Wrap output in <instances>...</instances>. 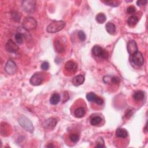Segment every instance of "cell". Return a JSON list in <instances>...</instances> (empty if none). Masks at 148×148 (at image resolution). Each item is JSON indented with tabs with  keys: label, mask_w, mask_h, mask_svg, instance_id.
Masks as SVG:
<instances>
[{
	"label": "cell",
	"mask_w": 148,
	"mask_h": 148,
	"mask_svg": "<svg viewBox=\"0 0 148 148\" xmlns=\"http://www.w3.org/2000/svg\"><path fill=\"white\" fill-rule=\"evenodd\" d=\"M66 26V22L63 20L53 21L47 27L46 31L49 33H56L64 29Z\"/></svg>",
	"instance_id": "1"
},
{
	"label": "cell",
	"mask_w": 148,
	"mask_h": 148,
	"mask_svg": "<svg viewBox=\"0 0 148 148\" xmlns=\"http://www.w3.org/2000/svg\"><path fill=\"white\" fill-rule=\"evenodd\" d=\"M23 26L26 30H33L37 27V22L32 17H26L23 22Z\"/></svg>",
	"instance_id": "5"
},
{
	"label": "cell",
	"mask_w": 148,
	"mask_h": 148,
	"mask_svg": "<svg viewBox=\"0 0 148 148\" xmlns=\"http://www.w3.org/2000/svg\"><path fill=\"white\" fill-rule=\"evenodd\" d=\"M106 30L107 32L112 35H113L116 33V26L112 22H108L105 26Z\"/></svg>",
	"instance_id": "19"
},
{
	"label": "cell",
	"mask_w": 148,
	"mask_h": 148,
	"mask_svg": "<svg viewBox=\"0 0 148 148\" xmlns=\"http://www.w3.org/2000/svg\"><path fill=\"white\" fill-rule=\"evenodd\" d=\"M102 3L107 5L114 7L119 6V5L120 4V2L117 1H102Z\"/></svg>",
	"instance_id": "26"
},
{
	"label": "cell",
	"mask_w": 148,
	"mask_h": 148,
	"mask_svg": "<svg viewBox=\"0 0 148 148\" xmlns=\"http://www.w3.org/2000/svg\"><path fill=\"white\" fill-rule=\"evenodd\" d=\"M36 3L32 0H27L22 2V7L24 11L27 13H33L35 10Z\"/></svg>",
	"instance_id": "7"
},
{
	"label": "cell",
	"mask_w": 148,
	"mask_h": 148,
	"mask_svg": "<svg viewBox=\"0 0 148 148\" xmlns=\"http://www.w3.org/2000/svg\"><path fill=\"white\" fill-rule=\"evenodd\" d=\"M40 68L42 70H43L44 71H46L49 68V62L47 61H44L41 64Z\"/></svg>",
	"instance_id": "31"
},
{
	"label": "cell",
	"mask_w": 148,
	"mask_h": 148,
	"mask_svg": "<svg viewBox=\"0 0 148 148\" xmlns=\"http://www.w3.org/2000/svg\"><path fill=\"white\" fill-rule=\"evenodd\" d=\"M65 69L70 73H75L78 69L77 64L74 61H68L65 64Z\"/></svg>",
	"instance_id": "13"
},
{
	"label": "cell",
	"mask_w": 148,
	"mask_h": 148,
	"mask_svg": "<svg viewBox=\"0 0 148 148\" xmlns=\"http://www.w3.org/2000/svg\"><path fill=\"white\" fill-rule=\"evenodd\" d=\"M5 49L8 52L14 53L17 52L19 50V47L15 42H13V40L9 39L8 40L5 45Z\"/></svg>",
	"instance_id": "10"
},
{
	"label": "cell",
	"mask_w": 148,
	"mask_h": 148,
	"mask_svg": "<svg viewBox=\"0 0 148 148\" xmlns=\"http://www.w3.org/2000/svg\"><path fill=\"white\" fill-rule=\"evenodd\" d=\"M45 79L44 74L40 72L35 73L31 78L30 80V83L33 86H39L43 83Z\"/></svg>",
	"instance_id": "4"
},
{
	"label": "cell",
	"mask_w": 148,
	"mask_h": 148,
	"mask_svg": "<svg viewBox=\"0 0 148 148\" xmlns=\"http://www.w3.org/2000/svg\"><path fill=\"white\" fill-rule=\"evenodd\" d=\"M145 98V93L142 91H138L133 94V98L137 102H141Z\"/></svg>",
	"instance_id": "17"
},
{
	"label": "cell",
	"mask_w": 148,
	"mask_h": 148,
	"mask_svg": "<svg viewBox=\"0 0 148 148\" xmlns=\"http://www.w3.org/2000/svg\"><path fill=\"white\" fill-rule=\"evenodd\" d=\"M116 135L120 138H125L128 136V132L124 129H118L116 131Z\"/></svg>",
	"instance_id": "18"
},
{
	"label": "cell",
	"mask_w": 148,
	"mask_h": 148,
	"mask_svg": "<svg viewBox=\"0 0 148 148\" xmlns=\"http://www.w3.org/2000/svg\"><path fill=\"white\" fill-rule=\"evenodd\" d=\"M127 51L130 55L138 52V48L135 40L129 41L127 44Z\"/></svg>",
	"instance_id": "12"
},
{
	"label": "cell",
	"mask_w": 148,
	"mask_h": 148,
	"mask_svg": "<svg viewBox=\"0 0 148 148\" xmlns=\"http://www.w3.org/2000/svg\"><path fill=\"white\" fill-rule=\"evenodd\" d=\"M57 123V120L56 118L51 117L48 119L44 122L43 126L44 127V128L46 129L52 130L54 128V127H56Z\"/></svg>",
	"instance_id": "11"
},
{
	"label": "cell",
	"mask_w": 148,
	"mask_h": 148,
	"mask_svg": "<svg viewBox=\"0 0 148 148\" xmlns=\"http://www.w3.org/2000/svg\"><path fill=\"white\" fill-rule=\"evenodd\" d=\"M17 70V67L16 63L12 59H9L5 67V71L6 72L10 75H12L16 72Z\"/></svg>",
	"instance_id": "8"
},
{
	"label": "cell",
	"mask_w": 148,
	"mask_h": 148,
	"mask_svg": "<svg viewBox=\"0 0 148 148\" xmlns=\"http://www.w3.org/2000/svg\"><path fill=\"white\" fill-rule=\"evenodd\" d=\"M60 100V96L58 93H54L50 98V103L52 105L57 104Z\"/></svg>",
	"instance_id": "22"
},
{
	"label": "cell",
	"mask_w": 148,
	"mask_h": 148,
	"mask_svg": "<svg viewBox=\"0 0 148 148\" xmlns=\"http://www.w3.org/2000/svg\"><path fill=\"white\" fill-rule=\"evenodd\" d=\"M146 4H147V1H146V0H139V1L137 2V5L139 7L145 5Z\"/></svg>",
	"instance_id": "33"
},
{
	"label": "cell",
	"mask_w": 148,
	"mask_h": 148,
	"mask_svg": "<svg viewBox=\"0 0 148 148\" xmlns=\"http://www.w3.org/2000/svg\"><path fill=\"white\" fill-rule=\"evenodd\" d=\"M130 61L133 64L137 66L138 67H141L144 64V57L143 54L140 52H137V53L131 55Z\"/></svg>",
	"instance_id": "3"
},
{
	"label": "cell",
	"mask_w": 148,
	"mask_h": 148,
	"mask_svg": "<svg viewBox=\"0 0 148 148\" xmlns=\"http://www.w3.org/2000/svg\"><path fill=\"white\" fill-rule=\"evenodd\" d=\"M84 82V76L82 75H79L74 78L72 80V82L74 86H78L82 84Z\"/></svg>",
	"instance_id": "15"
},
{
	"label": "cell",
	"mask_w": 148,
	"mask_h": 148,
	"mask_svg": "<svg viewBox=\"0 0 148 148\" xmlns=\"http://www.w3.org/2000/svg\"><path fill=\"white\" fill-rule=\"evenodd\" d=\"M24 35L20 33H18L15 35V39L19 44H21L23 42Z\"/></svg>",
	"instance_id": "24"
},
{
	"label": "cell",
	"mask_w": 148,
	"mask_h": 148,
	"mask_svg": "<svg viewBox=\"0 0 148 148\" xmlns=\"http://www.w3.org/2000/svg\"><path fill=\"white\" fill-rule=\"evenodd\" d=\"M138 18L136 16H130L127 20L128 25L131 27L135 26L138 23Z\"/></svg>",
	"instance_id": "20"
},
{
	"label": "cell",
	"mask_w": 148,
	"mask_h": 148,
	"mask_svg": "<svg viewBox=\"0 0 148 148\" xmlns=\"http://www.w3.org/2000/svg\"><path fill=\"white\" fill-rule=\"evenodd\" d=\"M112 76H110V75H106L104 76L103 78V81L106 84H112Z\"/></svg>",
	"instance_id": "27"
},
{
	"label": "cell",
	"mask_w": 148,
	"mask_h": 148,
	"mask_svg": "<svg viewBox=\"0 0 148 148\" xmlns=\"http://www.w3.org/2000/svg\"><path fill=\"white\" fill-rule=\"evenodd\" d=\"M133 115V112L131 111V110H128L126 112V113H125V117L127 118H130Z\"/></svg>",
	"instance_id": "35"
},
{
	"label": "cell",
	"mask_w": 148,
	"mask_h": 148,
	"mask_svg": "<svg viewBox=\"0 0 148 148\" xmlns=\"http://www.w3.org/2000/svg\"><path fill=\"white\" fill-rule=\"evenodd\" d=\"M86 114V110L83 107H79L74 111V115L77 118H82Z\"/></svg>",
	"instance_id": "16"
},
{
	"label": "cell",
	"mask_w": 148,
	"mask_h": 148,
	"mask_svg": "<svg viewBox=\"0 0 148 148\" xmlns=\"http://www.w3.org/2000/svg\"><path fill=\"white\" fill-rule=\"evenodd\" d=\"M86 98L89 101L94 102L99 105H102L104 103L103 100L102 98H101L100 97H98L95 93H94L93 92L88 93L86 95Z\"/></svg>",
	"instance_id": "9"
},
{
	"label": "cell",
	"mask_w": 148,
	"mask_h": 148,
	"mask_svg": "<svg viewBox=\"0 0 148 148\" xmlns=\"http://www.w3.org/2000/svg\"><path fill=\"white\" fill-rule=\"evenodd\" d=\"M78 37H79V38L80 39V40L81 41H83V42L85 40L86 38V34L83 31H79V33H78Z\"/></svg>",
	"instance_id": "30"
},
{
	"label": "cell",
	"mask_w": 148,
	"mask_h": 148,
	"mask_svg": "<svg viewBox=\"0 0 148 148\" xmlns=\"http://www.w3.org/2000/svg\"><path fill=\"white\" fill-rule=\"evenodd\" d=\"M104 141L102 138H100L97 141V144L95 146V147H104Z\"/></svg>",
	"instance_id": "29"
},
{
	"label": "cell",
	"mask_w": 148,
	"mask_h": 148,
	"mask_svg": "<svg viewBox=\"0 0 148 148\" xmlns=\"http://www.w3.org/2000/svg\"><path fill=\"white\" fill-rule=\"evenodd\" d=\"M11 15H12V17L14 21H15V22H20L21 17H20L19 13H18L16 11H13L11 13Z\"/></svg>",
	"instance_id": "25"
},
{
	"label": "cell",
	"mask_w": 148,
	"mask_h": 148,
	"mask_svg": "<svg viewBox=\"0 0 148 148\" xmlns=\"http://www.w3.org/2000/svg\"><path fill=\"white\" fill-rule=\"evenodd\" d=\"M135 11H136L135 8L134 7L131 6V7H129L127 8V12L129 14H131V13H134L135 12Z\"/></svg>",
	"instance_id": "32"
},
{
	"label": "cell",
	"mask_w": 148,
	"mask_h": 148,
	"mask_svg": "<svg viewBox=\"0 0 148 148\" xmlns=\"http://www.w3.org/2000/svg\"><path fill=\"white\" fill-rule=\"evenodd\" d=\"M112 84H117L120 82V79L117 76H112Z\"/></svg>",
	"instance_id": "34"
},
{
	"label": "cell",
	"mask_w": 148,
	"mask_h": 148,
	"mask_svg": "<svg viewBox=\"0 0 148 148\" xmlns=\"http://www.w3.org/2000/svg\"><path fill=\"white\" fill-rule=\"evenodd\" d=\"M102 121V119L100 116H95L93 117L90 120V124L93 125H97L100 124Z\"/></svg>",
	"instance_id": "23"
},
{
	"label": "cell",
	"mask_w": 148,
	"mask_h": 148,
	"mask_svg": "<svg viewBox=\"0 0 148 148\" xmlns=\"http://www.w3.org/2000/svg\"><path fill=\"white\" fill-rule=\"evenodd\" d=\"M96 20L97 22L100 23V24H102L106 22L107 20V17L105 15L104 13H98L96 17Z\"/></svg>",
	"instance_id": "21"
},
{
	"label": "cell",
	"mask_w": 148,
	"mask_h": 148,
	"mask_svg": "<svg viewBox=\"0 0 148 148\" xmlns=\"http://www.w3.org/2000/svg\"><path fill=\"white\" fill-rule=\"evenodd\" d=\"M70 139L72 142L76 143L79 140V135L77 134H71L70 135Z\"/></svg>",
	"instance_id": "28"
},
{
	"label": "cell",
	"mask_w": 148,
	"mask_h": 148,
	"mask_svg": "<svg viewBox=\"0 0 148 148\" xmlns=\"http://www.w3.org/2000/svg\"><path fill=\"white\" fill-rule=\"evenodd\" d=\"M54 46L55 50L57 53L61 54V53L65 52V50H66L65 46L60 40H56L54 42Z\"/></svg>",
	"instance_id": "14"
},
{
	"label": "cell",
	"mask_w": 148,
	"mask_h": 148,
	"mask_svg": "<svg viewBox=\"0 0 148 148\" xmlns=\"http://www.w3.org/2000/svg\"><path fill=\"white\" fill-rule=\"evenodd\" d=\"M92 53L94 56L104 59H108L109 56L108 53L106 50L98 45H95L93 48Z\"/></svg>",
	"instance_id": "6"
},
{
	"label": "cell",
	"mask_w": 148,
	"mask_h": 148,
	"mask_svg": "<svg viewBox=\"0 0 148 148\" xmlns=\"http://www.w3.org/2000/svg\"><path fill=\"white\" fill-rule=\"evenodd\" d=\"M18 122L22 127L27 131L32 133L34 131V125L29 119L25 116H20L18 119Z\"/></svg>",
	"instance_id": "2"
}]
</instances>
